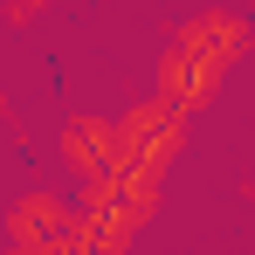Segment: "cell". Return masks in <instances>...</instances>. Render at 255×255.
<instances>
[{"label":"cell","mask_w":255,"mask_h":255,"mask_svg":"<svg viewBox=\"0 0 255 255\" xmlns=\"http://www.w3.org/2000/svg\"><path fill=\"white\" fill-rule=\"evenodd\" d=\"M186 145V111H172L166 97H145L118 118V166L111 172H131V179H166V166L179 159Z\"/></svg>","instance_id":"cell-1"},{"label":"cell","mask_w":255,"mask_h":255,"mask_svg":"<svg viewBox=\"0 0 255 255\" xmlns=\"http://www.w3.org/2000/svg\"><path fill=\"white\" fill-rule=\"evenodd\" d=\"M76 228H83V200H62L55 186H35L7 214V249L14 255H76Z\"/></svg>","instance_id":"cell-2"},{"label":"cell","mask_w":255,"mask_h":255,"mask_svg":"<svg viewBox=\"0 0 255 255\" xmlns=\"http://www.w3.org/2000/svg\"><path fill=\"white\" fill-rule=\"evenodd\" d=\"M55 159L76 172L83 186L111 179V166H118V118H104V111H69V118L55 125Z\"/></svg>","instance_id":"cell-3"},{"label":"cell","mask_w":255,"mask_h":255,"mask_svg":"<svg viewBox=\"0 0 255 255\" xmlns=\"http://www.w3.org/2000/svg\"><path fill=\"white\" fill-rule=\"evenodd\" d=\"M172 42H179V48H193L207 69H221V76H228V69H235V62L255 48V35H249V21H242L235 7H207V14L179 21V35H172Z\"/></svg>","instance_id":"cell-4"},{"label":"cell","mask_w":255,"mask_h":255,"mask_svg":"<svg viewBox=\"0 0 255 255\" xmlns=\"http://www.w3.org/2000/svg\"><path fill=\"white\" fill-rule=\"evenodd\" d=\"M152 83H159V97H166L172 111H186V118H193V111L214 97L221 69H207L193 48H179V42H172V48H159V62H152Z\"/></svg>","instance_id":"cell-5"}]
</instances>
